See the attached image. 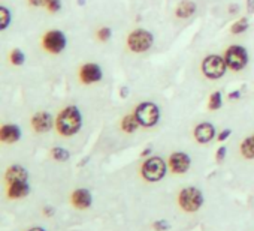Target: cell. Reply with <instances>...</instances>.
I'll return each instance as SVG.
<instances>
[{"label": "cell", "mask_w": 254, "mask_h": 231, "mask_svg": "<svg viewBox=\"0 0 254 231\" xmlns=\"http://www.w3.org/2000/svg\"><path fill=\"white\" fill-rule=\"evenodd\" d=\"M56 128L63 137H73L82 128V114L76 105L64 107L56 119Z\"/></svg>", "instance_id": "obj_1"}, {"label": "cell", "mask_w": 254, "mask_h": 231, "mask_svg": "<svg viewBox=\"0 0 254 231\" xmlns=\"http://www.w3.org/2000/svg\"><path fill=\"white\" fill-rule=\"evenodd\" d=\"M205 203V197L200 189L196 186H187L181 189L178 194V204L186 213H194L197 212Z\"/></svg>", "instance_id": "obj_2"}, {"label": "cell", "mask_w": 254, "mask_h": 231, "mask_svg": "<svg viewBox=\"0 0 254 231\" xmlns=\"http://www.w3.org/2000/svg\"><path fill=\"white\" fill-rule=\"evenodd\" d=\"M133 113L136 116V119L139 120L141 126L144 128H153L160 120V108L156 102H151V101L138 104Z\"/></svg>", "instance_id": "obj_3"}, {"label": "cell", "mask_w": 254, "mask_h": 231, "mask_svg": "<svg viewBox=\"0 0 254 231\" xmlns=\"http://www.w3.org/2000/svg\"><path fill=\"white\" fill-rule=\"evenodd\" d=\"M168 171V165L163 158L160 156H151L147 161H144L141 167V174L147 182H160Z\"/></svg>", "instance_id": "obj_4"}, {"label": "cell", "mask_w": 254, "mask_h": 231, "mask_svg": "<svg viewBox=\"0 0 254 231\" xmlns=\"http://www.w3.org/2000/svg\"><path fill=\"white\" fill-rule=\"evenodd\" d=\"M153 44H154V35L145 29H136L127 36V47H129L130 51L138 54L147 53L153 47Z\"/></svg>", "instance_id": "obj_5"}, {"label": "cell", "mask_w": 254, "mask_h": 231, "mask_svg": "<svg viewBox=\"0 0 254 231\" xmlns=\"http://www.w3.org/2000/svg\"><path fill=\"white\" fill-rule=\"evenodd\" d=\"M200 68H202V72L206 78L218 80L226 74L227 63H226L224 57H221L220 54H209L202 60Z\"/></svg>", "instance_id": "obj_6"}, {"label": "cell", "mask_w": 254, "mask_h": 231, "mask_svg": "<svg viewBox=\"0 0 254 231\" xmlns=\"http://www.w3.org/2000/svg\"><path fill=\"white\" fill-rule=\"evenodd\" d=\"M224 60L230 71L239 72L248 65V51L242 45H230L224 53Z\"/></svg>", "instance_id": "obj_7"}, {"label": "cell", "mask_w": 254, "mask_h": 231, "mask_svg": "<svg viewBox=\"0 0 254 231\" xmlns=\"http://www.w3.org/2000/svg\"><path fill=\"white\" fill-rule=\"evenodd\" d=\"M42 45L44 48L51 53V54H60L64 51L66 45H67V38L62 30H50L44 35L42 38Z\"/></svg>", "instance_id": "obj_8"}, {"label": "cell", "mask_w": 254, "mask_h": 231, "mask_svg": "<svg viewBox=\"0 0 254 231\" xmlns=\"http://www.w3.org/2000/svg\"><path fill=\"white\" fill-rule=\"evenodd\" d=\"M169 168L174 174H184L191 167V158L184 152H174L169 156Z\"/></svg>", "instance_id": "obj_9"}, {"label": "cell", "mask_w": 254, "mask_h": 231, "mask_svg": "<svg viewBox=\"0 0 254 231\" xmlns=\"http://www.w3.org/2000/svg\"><path fill=\"white\" fill-rule=\"evenodd\" d=\"M79 78L84 84H94L103 78V71L97 63H85L79 69Z\"/></svg>", "instance_id": "obj_10"}, {"label": "cell", "mask_w": 254, "mask_h": 231, "mask_svg": "<svg viewBox=\"0 0 254 231\" xmlns=\"http://www.w3.org/2000/svg\"><path fill=\"white\" fill-rule=\"evenodd\" d=\"M54 126V119L53 116L48 111H39L36 114H33L32 117V128L39 132V134H45L50 132Z\"/></svg>", "instance_id": "obj_11"}, {"label": "cell", "mask_w": 254, "mask_h": 231, "mask_svg": "<svg viewBox=\"0 0 254 231\" xmlns=\"http://www.w3.org/2000/svg\"><path fill=\"white\" fill-rule=\"evenodd\" d=\"M193 135L199 144H208L215 138V126L209 122H202L194 128Z\"/></svg>", "instance_id": "obj_12"}, {"label": "cell", "mask_w": 254, "mask_h": 231, "mask_svg": "<svg viewBox=\"0 0 254 231\" xmlns=\"http://www.w3.org/2000/svg\"><path fill=\"white\" fill-rule=\"evenodd\" d=\"M70 201H72V204H73L76 209L85 210V209L91 207V204H93V195H91V192H90L88 189H85V188H78V189H75V191L72 192Z\"/></svg>", "instance_id": "obj_13"}, {"label": "cell", "mask_w": 254, "mask_h": 231, "mask_svg": "<svg viewBox=\"0 0 254 231\" xmlns=\"http://www.w3.org/2000/svg\"><path fill=\"white\" fill-rule=\"evenodd\" d=\"M21 138V128L14 123H6L0 129V140L5 144H14Z\"/></svg>", "instance_id": "obj_14"}, {"label": "cell", "mask_w": 254, "mask_h": 231, "mask_svg": "<svg viewBox=\"0 0 254 231\" xmlns=\"http://www.w3.org/2000/svg\"><path fill=\"white\" fill-rule=\"evenodd\" d=\"M5 179L6 182L11 185V183H15V182H27L29 179V171L23 167V165H18V164H14L11 165L6 173H5Z\"/></svg>", "instance_id": "obj_15"}, {"label": "cell", "mask_w": 254, "mask_h": 231, "mask_svg": "<svg viewBox=\"0 0 254 231\" xmlns=\"http://www.w3.org/2000/svg\"><path fill=\"white\" fill-rule=\"evenodd\" d=\"M29 194H30V186L27 182H15V183H11L8 188V197L12 200L24 198Z\"/></svg>", "instance_id": "obj_16"}, {"label": "cell", "mask_w": 254, "mask_h": 231, "mask_svg": "<svg viewBox=\"0 0 254 231\" xmlns=\"http://www.w3.org/2000/svg\"><path fill=\"white\" fill-rule=\"evenodd\" d=\"M196 9H197V6H196L194 2H190V0H184V2H181V3L178 5V8H177V11H175V15H177L178 18L187 20V18H190L191 15L196 14Z\"/></svg>", "instance_id": "obj_17"}, {"label": "cell", "mask_w": 254, "mask_h": 231, "mask_svg": "<svg viewBox=\"0 0 254 231\" xmlns=\"http://www.w3.org/2000/svg\"><path fill=\"white\" fill-rule=\"evenodd\" d=\"M139 126H141V123L136 119L135 113L133 114H126L124 117H123V120H121V129L126 134H133V132H136Z\"/></svg>", "instance_id": "obj_18"}, {"label": "cell", "mask_w": 254, "mask_h": 231, "mask_svg": "<svg viewBox=\"0 0 254 231\" xmlns=\"http://www.w3.org/2000/svg\"><path fill=\"white\" fill-rule=\"evenodd\" d=\"M241 155L245 159H254V134L244 138L241 143Z\"/></svg>", "instance_id": "obj_19"}, {"label": "cell", "mask_w": 254, "mask_h": 231, "mask_svg": "<svg viewBox=\"0 0 254 231\" xmlns=\"http://www.w3.org/2000/svg\"><path fill=\"white\" fill-rule=\"evenodd\" d=\"M12 23V12L6 6H0V30H6Z\"/></svg>", "instance_id": "obj_20"}, {"label": "cell", "mask_w": 254, "mask_h": 231, "mask_svg": "<svg viewBox=\"0 0 254 231\" xmlns=\"http://www.w3.org/2000/svg\"><path fill=\"white\" fill-rule=\"evenodd\" d=\"M51 156L57 161V162H66L70 159V152L64 147H53L51 149Z\"/></svg>", "instance_id": "obj_21"}, {"label": "cell", "mask_w": 254, "mask_h": 231, "mask_svg": "<svg viewBox=\"0 0 254 231\" xmlns=\"http://www.w3.org/2000/svg\"><path fill=\"white\" fill-rule=\"evenodd\" d=\"M248 27H250L248 18H247V17H244V18H241L239 21H236V23H233V24H232L230 32H232L233 35H242V33H245V32L248 30Z\"/></svg>", "instance_id": "obj_22"}, {"label": "cell", "mask_w": 254, "mask_h": 231, "mask_svg": "<svg viewBox=\"0 0 254 231\" xmlns=\"http://www.w3.org/2000/svg\"><path fill=\"white\" fill-rule=\"evenodd\" d=\"M223 107V95L221 92H214L211 96H209V101H208V108L211 111H215V110H220Z\"/></svg>", "instance_id": "obj_23"}, {"label": "cell", "mask_w": 254, "mask_h": 231, "mask_svg": "<svg viewBox=\"0 0 254 231\" xmlns=\"http://www.w3.org/2000/svg\"><path fill=\"white\" fill-rule=\"evenodd\" d=\"M9 59H11V63H12L14 66H23V65L26 63V54H24L20 48L12 50Z\"/></svg>", "instance_id": "obj_24"}, {"label": "cell", "mask_w": 254, "mask_h": 231, "mask_svg": "<svg viewBox=\"0 0 254 231\" xmlns=\"http://www.w3.org/2000/svg\"><path fill=\"white\" fill-rule=\"evenodd\" d=\"M111 36H112V30H111L109 27H102V29H99V32H97V38H99V41H102V42H108V41L111 39Z\"/></svg>", "instance_id": "obj_25"}, {"label": "cell", "mask_w": 254, "mask_h": 231, "mask_svg": "<svg viewBox=\"0 0 254 231\" xmlns=\"http://www.w3.org/2000/svg\"><path fill=\"white\" fill-rule=\"evenodd\" d=\"M62 0H48V3H47V9L50 11V12H53V14H56V12H59L60 9H62Z\"/></svg>", "instance_id": "obj_26"}, {"label": "cell", "mask_w": 254, "mask_h": 231, "mask_svg": "<svg viewBox=\"0 0 254 231\" xmlns=\"http://www.w3.org/2000/svg\"><path fill=\"white\" fill-rule=\"evenodd\" d=\"M154 230L156 231H168V230H171V224L166 219H159L154 222Z\"/></svg>", "instance_id": "obj_27"}, {"label": "cell", "mask_w": 254, "mask_h": 231, "mask_svg": "<svg viewBox=\"0 0 254 231\" xmlns=\"http://www.w3.org/2000/svg\"><path fill=\"white\" fill-rule=\"evenodd\" d=\"M227 156V147L226 146H220L217 149V153H215V161L217 162H223Z\"/></svg>", "instance_id": "obj_28"}, {"label": "cell", "mask_w": 254, "mask_h": 231, "mask_svg": "<svg viewBox=\"0 0 254 231\" xmlns=\"http://www.w3.org/2000/svg\"><path fill=\"white\" fill-rule=\"evenodd\" d=\"M230 135H232V129H223V131L217 135V140H218V141H226Z\"/></svg>", "instance_id": "obj_29"}, {"label": "cell", "mask_w": 254, "mask_h": 231, "mask_svg": "<svg viewBox=\"0 0 254 231\" xmlns=\"http://www.w3.org/2000/svg\"><path fill=\"white\" fill-rule=\"evenodd\" d=\"M29 3L35 8H39V6H47L48 0H29Z\"/></svg>", "instance_id": "obj_30"}, {"label": "cell", "mask_w": 254, "mask_h": 231, "mask_svg": "<svg viewBox=\"0 0 254 231\" xmlns=\"http://www.w3.org/2000/svg\"><path fill=\"white\" fill-rule=\"evenodd\" d=\"M227 98H229L230 101H235V99H239V98H241V90H233V92H230Z\"/></svg>", "instance_id": "obj_31"}, {"label": "cell", "mask_w": 254, "mask_h": 231, "mask_svg": "<svg viewBox=\"0 0 254 231\" xmlns=\"http://www.w3.org/2000/svg\"><path fill=\"white\" fill-rule=\"evenodd\" d=\"M54 213H56V210H54L53 206H45V207H44V215H45V216H53Z\"/></svg>", "instance_id": "obj_32"}, {"label": "cell", "mask_w": 254, "mask_h": 231, "mask_svg": "<svg viewBox=\"0 0 254 231\" xmlns=\"http://www.w3.org/2000/svg\"><path fill=\"white\" fill-rule=\"evenodd\" d=\"M247 9L248 12L254 14V0H247Z\"/></svg>", "instance_id": "obj_33"}, {"label": "cell", "mask_w": 254, "mask_h": 231, "mask_svg": "<svg viewBox=\"0 0 254 231\" xmlns=\"http://www.w3.org/2000/svg\"><path fill=\"white\" fill-rule=\"evenodd\" d=\"M120 93H121V98H127V95H129V89L124 86V87H121Z\"/></svg>", "instance_id": "obj_34"}, {"label": "cell", "mask_w": 254, "mask_h": 231, "mask_svg": "<svg viewBox=\"0 0 254 231\" xmlns=\"http://www.w3.org/2000/svg\"><path fill=\"white\" fill-rule=\"evenodd\" d=\"M29 231H47V230L42 228V227H33V228H30Z\"/></svg>", "instance_id": "obj_35"}, {"label": "cell", "mask_w": 254, "mask_h": 231, "mask_svg": "<svg viewBox=\"0 0 254 231\" xmlns=\"http://www.w3.org/2000/svg\"><path fill=\"white\" fill-rule=\"evenodd\" d=\"M151 153V149H145L144 152H142V156H148Z\"/></svg>", "instance_id": "obj_36"}, {"label": "cell", "mask_w": 254, "mask_h": 231, "mask_svg": "<svg viewBox=\"0 0 254 231\" xmlns=\"http://www.w3.org/2000/svg\"><path fill=\"white\" fill-rule=\"evenodd\" d=\"M78 5H81V6L85 5V0H78Z\"/></svg>", "instance_id": "obj_37"}]
</instances>
